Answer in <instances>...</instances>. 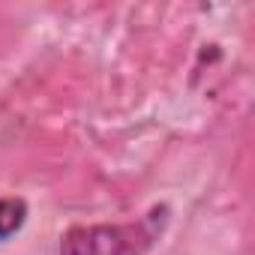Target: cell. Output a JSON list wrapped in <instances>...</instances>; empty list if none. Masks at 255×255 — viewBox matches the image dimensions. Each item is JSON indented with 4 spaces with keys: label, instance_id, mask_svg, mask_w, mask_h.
<instances>
[{
    "label": "cell",
    "instance_id": "obj_1",
    "mask_svg": "<svg viewBox=\"0 0 255 255\" xmlns=\"http://www.w3.org/2000/svg\"><path fill=\"white\" fill-rule=\"evenodd\" d=\"M168 207L159 204L135 222L72 225L63 231L57 255H144L165 231Z\"/></svg>",
    "mask_w": 255,
    "mask_h": 255
},
{
    "label": "cell",
    "instance_id": "obj_2",
    "mask_svg": "<svg viewBox=\"0 0 255 255\" xmlns=\"http://www.w3.org/2000/svg\"><path fill=\"white\" fill-rule=\"evenodd\" d=\"M27 222V201L18 195H3L0 198V243L9 240L12 234L21 231Z\"/></svg>",
    "mask_w": 255,
    "mask_h": 255
}]
</instances>
